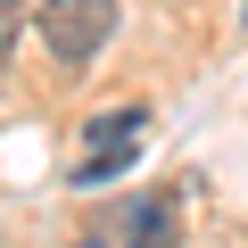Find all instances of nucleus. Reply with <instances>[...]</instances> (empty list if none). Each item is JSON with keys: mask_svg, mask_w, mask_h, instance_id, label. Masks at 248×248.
<instances>
[{"mask_svg": "<svg viewBox=\"0 0 248 248\" xmlns=\"http://www.w3.org/2000/svg\"><path fill=\"white\" fill-rule=\"evenodd\" d=\"M33 25H42V42H50L58 66H91L108 50V33H116V0H42Z\"/></svg>", "mask_w": 248, "mask_h": 248, "instance_id": "f257e3e1", "label": "nucleus"}, {"mask_svg": "<svg viewBox=\"0 0 248 248\" xmlns=\"http://www.w3.org/2000/svg\"><path fill=\"white\" fill-rule=\"evenodd\" d=\"M83 141H91V157H133V149L149 141V108H141V99H116V108H99V116L83 124Z\"/></svg>", "mask_w": 248, "mask_h": 248, "instance_id": "f03ea898", "label": "nucleus"}, {"mask_svg": "<svg viewBox=\"0 0 248 248\" xmlns=\"http://www.w3.org/2000/svg\"><path fill=\"white\" fill-rule=\"evenodd\" d=\"M91 232H99V240H174V207H157V199H124V207L91 215Z\"/></svg>", "mask_w": 248, "mask_h": 248, "instance_id": "7ed1b4c3", "label": "nucleus"}, {"mask_svg": "<svg viewBox=\"0 0 248 248\" xmlns=\"http://www.w3.org/2000/svg\"><path fill=\"white\" fill-rule=\"evenodd\" d=\"M17 25H25V9H17V0H0V58L17 50Z\"/></svg>", "mask_w": 248, "mask_h": 248, "instance_id": "20e7f679", "label": "nucleus"}]
</instances>
